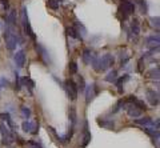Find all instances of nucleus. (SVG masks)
<instances>
[{
  "label": "nucleus",
  "mask_w": 160,
  "mask_h": 148,
  "mask_svg": "<svg viewBox=\"0 0 160 148\" xmlns=\"http://www.w3.org/2000/svg\"><path fill=\"white\" fill-rule=\"evenodd\" d=\"M91 141V134L88 132L87 130V123H86V130H84V137H83V144H82V148H86L88 146V143Z\"/></svg>",
  "instance_id": "nucleus-22"
},
{
  "label": "nucleus",
  "mask_w": 160,
  "mask_h": 148,
  "mask_svg": "<svg viewBox=\"0 0 160 148\" xmlns=\"http://www.w3.org/2000/svg\"><path fill=\"white\" fill-rule=\"evenodd\" d=\"M4 37H6V47L9 49V51H13L16 49V47L20 44V37L16 33V28L15 27H6V32H4Z\"/></svg>",
  "instance_id": "nucleus-2"
},
{
  "label": "nucleus",
  "mask_w": 160,
  "mask_h": 148,
  "mask_svg": "<svg viewBox=\"0 0 160 148\" xmlns=\"http://www.w3.org/2000/svg\"><path fill=\"white\" fill-rule=\"evenodd\" d=\"M20 112H22V117H24V119H29V117H31V110H29L28 107H26V106H22L20 107Z\"/></svg>",
  "instance_id": "nucleus-23"
},
{
  "label": "nucleus",
  "mask_w": 160,
  "mask_h": 148,
  "mask_svg": "<svg viewBox=\"0 0 160 148\" xmlns=\"http://www.w3.org/2000/svg\"><path fill=\"white\" fill-rule=\"evenodd\" d=\"M20 22H22V26L24 28V32L26 35L32 39V40H36V35H35L33 29L31 27V23H29V19H28V12H27V7L23 6L22 7V11H20Z\"/></svg>",
  "instance_id": "nucleus-3"
},
{
  "label": "nucleus",
  "mask_w": 160,
  "mask_h": 148,
  "mask_svg": "<svg viewBox=\"0 0 160 148\" xmlns=\"http://www.w3.org/2000/svg\"><path fill=\"white\" fill-rule=\"evenodd\" d=\"M15 90L16 91L22 90V83H20V76L18 72H15Z\"/></svg>",
  "instance_id": "nucleus-28"
},
{
  "label": "nucleus",
  "mask_w": 160,
  "mask_h": 148,
  "mask_svg": "<svg viewBox=\"0 0 160 148\" xmlns=\"http://www.w3.org/2000/svg\"><path fill=\"white\" fill-rule=\"evenodd\" d=\"M0 135H2V137H3V144L4 146H9L15 140L13 134L11 132V130H9V128L4 124V123L0 124Z\"/></svg>",
  "instance_id": "nucleus-5"
},
{
  "label": "nucleus",
  "mask_w": 160,
  "mask_h": 148,
  "mask_svg": "<svg viewBox=\"0 0 160 148\" xmlns=\"http://www.w3.org/2000/svg\"><path fill=\"white\" fill-rule=\"evenodd\" d=\"M124 108H126V111H127V113H128V116L129 117H135V119H138V117H142V115H143V111L140 110V108H138L136 106L133 104V103H124Z\"/></svg>",
  "instance_id": "nucleus-8"
},
{
  "label": "nucleus",
  "mask_w": 160,
  "mask_h": 148,
  "mask_svg": "<svg viewBox=\"0 0 160 148\" xmlns=\"http://www.w3.org/2000/svg\"><path fill=\"white\" fill-rule=\"evenodd\" d=\"M136 3L139 4L140 7H142V13L143 15H146L148 12V8H147V3L144 2V0H136Z\"/></svg>",
  "instance_id": "nucleus-29"
},
{
  "label": "nucleus",
  "mask_w": 160,
  "mask_h": 148,
  "mask_svg": "<svg viewBox=\"0 0 160 148\" xmlns=\"http://www.w3.org/2000/svg\"><path fill=\"white\" fill-rule=\"evenodd\" d=\"M119 11L123 13V19L126 20V19H128L129 15H132L135 12V6L129 0H122V6H120Z\"/></svg>",
  "instance_id": "nucleus-6"
},
{
  "label": "nucleus",
  "mask_w": 160,
  "mask_h": 148,
  "mask_svg": "<svg viewBox=\"0 0 160 148\" xmlns=\"http://www.w3.org/2000/svg\"><path fill=\"white\" fill-rule=\"evenodd\" d=\"M20 83H22V87H23V86H26V87H28L29 92H32V88L35 87V83L31 80V79H28V77H23V79H20Z\"/></svg>",
  "instance_id": "nucleus-21"
},
{
  "label": "nucleus",
  "mask_w": 160,
  "mask_h": 148,
  "mask_svg": "<svg viewBox=\"0 0 160 148\" xmlns=\"http://www.w3.org/2000/svg\"><path fill=\"white\" fill-rule=\"evenodd\" d=\"M64 84H66V86H64V88H66V91H67L68 97L71 99V100H76V99H78V93H79L78 84L72 80V79H68V80H66Z\"/></svg>",
  "instance_id": "nucleus-4"
},
{
  "label": "nucleus",
  "mask_w": 160,
  "mask_h": 148,
  "mask_svg": "<svg viewBox=\"0 0 160 148\" xmlns=\"http://www.w3.org/2000/svg\"><path fill=\"white\" fill-rule=\"evenodd\" d=\"M96 56L95 55V53L91 51V49L89 48H86L83 51V62H84V64H86V66H89V64H91V62H92V59Z\"/></svg>",
  "instance_id": "nucleus-14"
},
{
  "label": "nucleus",
  "mask_w": 160,
  "mask_h": 148,
  "mask_svg": "<svg viewBox=\"0 0 160 148\" xmlns=\"http://www.w3.org/2000/svg\"><path fill=\"white\" fill-rule=\"evenodd\" d=\"M36 51H38V53H39V55L43 57V60H44V62H46V63L48 64V63H49V57H48L47 49L44 48V47L42 46V44H36Z\"/></svg>",
  "instance_id": "nucleus-17"
},
{
  "label": "nucleus",
  "mask_w": 160,
  "mask_h": 148,
  "mask_svg": "<svg viewBox=\"0 0 160 148\" xmlns=\"http://www.w3.org/2000/svg\"><path fill=\"white\" fill-rule=\"evenodd\" d=\"M78 90H80V92H84V90H86V83H84V77H83V76H79V86H78Z\"/></svg>",
  "instance_id": "nucleus-32"
},
{
  "label": "nucleus",
  "mask_w": 160,
  "mask_h": 148,
  "mask_svg": "<svg viewBox=\"0 0 160 148\" xmlns=\"http://www.w3.org/2000/svg\"><path fill=\"white\" fill-rule=\"evenodd\" d=\"M15 24H16V11L15 9H11L7 16V26L9 27H15Z\"/></svg>",
  "instance_id": "nucleus-19"
},
{
  "label": "nucleus",
  "mask_w": 160,
  "mask_h": 148,
  "mask_svg": "<svg viewBox=\"0 0 160 148\" xmlns=\"http://www.w3.org/2000/svg\"><path fill=\"white\" fill-rule=\"evenodd\" d=\"M115 63V59L112 56V53H104L103 56H95L91 62V66L93 67L95 71L98 72H103L111 68Z\"/></svg>",
  "instance_id": "nucleus-1"
},
{
  "label": "nucleus",
  "mask_w": 160,
  "mask_h": 148,
  "mask_svg": "<svg viewBox=\"0 0 160 148\" xmlns=\"http://www.w3.org/2000/svg\"><path fill=\"white\" fill-rule=\"evenodd\" d=\"M84 92H86V103L87 104H89L95 97H96V95L99 93V88H98V84L96 83H92V84H88L86 87V90H84Z\"/></svg>",
  "instance_id": "nucleus-7"
},
{
  "label": "nucleus",
  "mask_w": 160,
  "mask_h": 148,
  "mask_svg": "<svg viewBox=\"0 0 160 148\" xmlns=\"http://www.w3.org/2000/svg\"><path fill=\"white\" fill-rule=\"evenodd\" d=\"M7 86H8V80H7V79H4V77L0 79V87H7Z\"/></svg>",
  "instance_id": "nucleus-35"
},
{
  "label": "nucleus",
  "mask_w": 160,
  "mask_h": 148,
  "mask_svg": "<svg viewBox=\"0 0 160 148\" xmlns=\"http://www.w3.org/2000/svg\"><path fill=\"white\" fill-rule=\"evenodd\" d=\"M13 60H15V63H16V66L19 68H23L24 64H26V52H24L23 49L18 51L16 53H15V56H13Z\"/></svg>",
  "instance_id": "nucleus-10"
},
{
  "label": "nucleus",
  "mask_w": 160,
  "mask_h": 148,
  "mask_svg": "<svg viewBox=\"0 0 160 148\" xmlns=\"http://www.w3.org/2000/svg\"><path fill=\"white\" fill-rule=\"evenodd\" d=\"M0 90H2V87H0Z\"/></svg>",
  "instance_id": "nucleus-38"
},
{
  "label": "nucleus",
  "mask_w": 160,
  "mask_h": 148,
  "mask_svg": "<svg viewBox=\"0 0 160 148\" xmlns=\"http://www.w3.org/2000/svg\"><path fill=\"white\" fill-rule=\"evenodd\" d=\"M60 2L59 0H48V7L51 9H59Z\"/></svg>",
  "instance_id": "nucleus-30"
},
{
  "label": "nucleus",
  "mask_w": 160,
  "mask_h": 148,
  "mask_svg": "<svg viewBox=\"0 0 160 148\" xmlns=\"http://www.w3.org/2000/svg\"><path fill=\"white\" fill-rule=\"evenodd\" d=\"M28 144H29V146H32L33 148H42V146L38 144V143H35V141H28Z\"/></svg>",
  "instance_id": "nucleus-36"
},
{
  "label": "nucleus",
  "mask_w": 160,
  "mask_h": 148,
  "mask_svg": "<svg viewBox=\"0 0 160 148\" xmlns=\"http://www.w3.org/2000/svg\"><path fill=\"white\" fill-rule=\"evenodd\" d=\"M124 103H126L124 100H119V101L116 103V106H115V108L112 110V112H118V111L120 110V108H122V106H124Z\"/></svg>",
  "instance_id": "nucleus-33"
},
{
  "label": "nucleus",
  "mask_w": 160,
  "mask_h": 148,
  "mask_svg": "<svg viewBox=\"0 0 160 148\" xmlns=\"http://www.w3.org/2000/svg\"><path fill=\"white\" fill-rule=\"evenodd\" d=\"M159 43H160V39H159V33H156V36L152 35V36H148L146 39V44L151 48H159Z\"/></svg>",
  "instance_id": "nucleus-13"
},
{
  "label": "nucleus",
  "mask_w": 160,
  "mask_h": 148,
  "mask_svg": "<svg viewBox=\"0 0 160 148\" xmlns=\"http://www.w3.org/2000/svg\"><path fill=\"white\" fill-rule=\"evenodd\" d=\"M68 70L71 73H78V63L76 62H71L68 66Z\"/></svg>",
  "instance_id": "nucleus-31"
},
{
  "label": "nucleus",
  "mask_w": 160,
  "mask_h": 148,
  "mask_svg": "<svg viewBox=\"0 0 160 148\" xmlns=\"http://www.w3.org/2000/svg\"><path fill=\"white\" fill-rule=\"evenodd\" d=\"M135 123L143 126V127H153L155 126V121L151 119V117H138V119L135 120Z\"/></svg>",
  "instance_id": "nucleus-15"
},
{
  "label": "nucleus",
  "mask_w": 160,
  "mask_h": 148,
  "mask_svg": "<svg viewBox=\"0 0 160 148\" xmlns=\"http://www.w3.org/2000/svg\"><path fill=\"white\" fill-rule=\"evenodd\" d=\"M151 24H152L153 27H156V29H159V16L151 17Z\"/></svg>",
  "instance_id": "nucleus-34"
},
{
  "label": "nucleus",
  "mask_w": 160,
  "mask_h": 148,
  "mask_svg": "<svg viewBox=\"0 0 160 148\" xmlns=\"http://www.w3.org/2000/svg\"><path fill=\"white\" fill-rule=\"evenodd\" d=\"M119 77V75H118V71L116 70H111L108 73H107V76H106V81H108V83H115L116 81V79Z\"/></svg>",
  "instance_id": "nucleus-20"
},
{
  "label": "nucleus",
  "mask_w": 160,
  "mask_h": 148,
  "mask_svg": "<svg viewBox=\"0 0 160 148\" xmlns=\"http://www.w3.org/2000/svg\"><path fill=\"white\" fill-rule=\"evenodd\" d=\"M67 35L73 37V39H80L79 33H78V31H76V28H75V27H68L67 28Z\"/></svg>",
  "instance_id": "nucleus-24"
},
{
  "label": "nucleus",
  "mask_w": 160,
  "mask_h": 148,
  "mask_svg": "<svg viewBox=\"0 0 160 148\" xmlns=\"http://www.w3.org/2000/svg\"><path fill=\"white\" fill-rule=\"evenodd\" d=\"M2 29H3V22L0 20V31H2Z\"/></svg>",
  "instance_id": "nucleus-37"
},
{
  "label": "nucleus",
  "mask_w": 160,
  "mask_h": 148,
  "mask_svg": "<svg viewBox=\"0 0 160 148\" xmlns=\"http://www.w3.org/2000/svg\"><path fill=\"white\" fill-rule=\"evenodd\" d=\"M131 33L135 37H138L140 35V24H139L138 19H133L132 23H131Z\"/></svg>",
  "instance_id": "nucleus-18"
},
{
  "label": "nucleus",
  "mask_w": 160,
  "mask_h": 148,
  "mask_svg": "<svg viewBox=\"0 0 160 148\" xmlns=\"http://www.w3.org/2000/svg\"><path fill=\"white\" fill-rule=\"evenodd\" d=\"M22 128H23L24 132H28V134H33V135L38 134V130H35V128H36V124L32 121H29V120H24L23 124H22Z\"/></svg>",
  "instance_id": "nucleus-11"
},
{
  "label": "nucleus",
  "mask_w": 160,
  "mask_h": 148,
  "mask_svg": "<svg viewBox=\"0 0 160 148\" xmlns=\"http://www.w3.org/2000/svg\"><path fill=\"white\" fill-rule=\"evenodd\" d=\"M98 123L102 127H106V128H108V130H112L113 128V121H106V120H98Z\"/></svg>",
  "instance_id": "nucleus-27"
},
{
  "label": "nucleus",
  "mask_w": 160,
  "mask_h": 148,
  "mask_svg": "<svg viewBox=\"0 0 160 148\" xmlns=\"http://www.w3.org/2000/svg\"><path fill=\"white\" fill-rule=\"evenodd\" d=\"M129 77H131V76H129L128 75V73H126V75H123L122 77H118L116 79V81H115V84H116V87H118V91L120 92V93H122L123 91H124V84H126V81H128L129 80Z\"/></svg>",
  "instance_id": "nucleus-12"
},
{
  "label": "nucleus",
  "mask_w": 160,
  "mask_h": 148,
  "mask_svg": "<svg viewBox=\"0 0 160 148\" xmlns=\"http://www.w3.org/2000/svg\"><path fill=\"white\" fill-rule=\"evenodd\" d=\"M159 75H160V70H159V67H156V68H152L151 71L148 72V76L149 77H152V79H159Z\"/></svg>",
  "instance_id": "nucleus-25"
},
{
  "label": "nucleus",
  "mask_w": 160,
  "mask_h": 148,
  "mask_svg": "<svg viewBox=\"0 0 160 148\" xmlns=\"http://www.w3.org/2000/svg\"><path fill=\"white\" fill-rule=\"evenodd\" d=\"M69 119H71V126L75 127V124H76V111L73 107L69 110Z\"/></svg>",
  "instance_id": "nucleus-26"
},
{
  "label": "nucleus",
  "mask_w": 160,
  "mask_h": 148,
  "mask_svg": "<svg viewBox=\"0 0 160 148\" xmlns=\"http://www.w3.org/2000/svg\"><path fill=\"white\" fill-rule=\"evenodd\" d=\"M147 95V100L149 101V104L151 106H158L159 104V92L155 91V90H147L146 92Z\"/></svg>",
  "instance_id": "nucleus-9"
},
{
  "label": "nucleus",
  "mask_w": 160,
  "mask_h": 148,
  "mask_svg": "<svg viewBox=\"0 0 160 148\" xmlns=\"http://www.w3.org/2000/svg\"><path fill=\"white\" fill-rule=\"evenodd\" d=\"M0 119H2L3 121H6L4 124H6L9 130H13L15 126H13V123H12V119H11V115H9L8 112H4V113H0Z\"/></svg>",
  "instance_id": "nucleus-16"
}]
</instances>
